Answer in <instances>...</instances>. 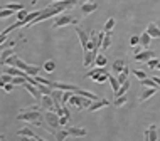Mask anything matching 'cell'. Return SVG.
Returning <instances> with one entry per match:
<instances>
[{
  "label": "cell",
  "instance_id": "obj_2",
  "mask_svg": "<svg viewBox=\"0 0 160 141\" xmlns=\"http://www.w3.org/2000/svg\"><path fill=\"white\" fill-rule=\"evenodd\" d=\"M44 121H46L47 128H49V133H56L59 129V126H61V116L56 111H46Z\"/></svg>",
  "mask_w": 160,
  "mask_h": 141
},
{
  "label": "cell",
  "instance_id": "obj_36",
  "mask_svg": "<svg viewBox=\"0 0 160 141\" xmlns=\"http://www.w3.org/2000/svg\"><path fill=\"white\" fill-rule=\"evenodd\" d=\"M158 59L157 57H153V59H150L148 62H147V66H148V69H157V66H158Z\"/></svg>",
  "mask_w": 160,
  "mask_h": 141
},
{
  "label": "cell",
  "instance_id": "obj_11",
  "mask_svg": "<svg viewBox=\"0 0 160 141\" xmlns=\"http://www.w3.org/2000/svg\"><path fill=\"white\" fill-rule=\"evenodd\" d=\"M68 131H69V136H74V138H84L88 134V129L84 128H71L68 126Z\"/></svg>",
  "mask_w": 160,
  "mask_h": 141
},
{
  "label": "cell",
  "instance_id": "obj_28",
  "mask_svg": "<svg viewBox=\"0 0 160 141\" xmlns=\"http://www.w3.org/2000/svg\"><path fill=\"white\" fill-rule=\"evenodd\" d=\"M127 94H123V96H118V97H115V101H113V104L116 106V108H122V106L127 102Z\"/></svg>",
  "mask_w": 160,
  "mask_h": 141
},
{
  "label": "cell",
  "instance_id": "obj_1",
  "mask_svg": "<svg viewBox=\"0 0 160 141\" xmlns=\"http://www.w3.org/2000/svg\"><path fill=\"white\" fill-rule=\"evenodd\" d=\"M17 119H19V121H27V123H31V125L39 128V126H42L44 116H42L41 111L37 109V106H31V108L20 111V113L17 114Z\"/></svg>",
  "mask_w": 160,
  "mask_h": 141
},
{
  "label": "cell",
  "instance_id": "obj_7",
  "mask_svg": "<svg viewBox=\"0 0 160 141\" xmlns=\"http://www.w3.org/2000/svg\"><path fill=\"white\" fill-rule=\"evenodd\" d=\"M76 34H78V37H79V42H81L83 50H86L88 49V42H89V34L84 32L83 29H76Z\"/></svg>",
  "mask_w": 160,
  "mask_h": 141
},
{
  "label": "cell",
  "instance_id": "obj_15",
  "mask_svg": "<svg viewBox=\"0 0 160 141\" xmlns=\"http://www.w3.org/2000/svg\"><path fill=\"white\" fill-rule=\"evenodd\" d=\"M147 32L152 35V39H160V29L155 22H150L148 25H147Z\"/></svg>",
  "mask_w": 160,
  "mask_h": 141
},
{
  "label": "cell",
  "instance_id": "obj_5",
  "mask_svg": "<svg viewBox=\"0 0 160 141\" xmlns=\"http://www.w3.org/2000/svg\"><path fill=\"white\" fill-rule=\"evenodd\" d=\"M155 57V54H153V50H148V49H145V50H142V52H138L133 55V59H135L137 62H148L150 59H153Z\"/></svg>",
  "mask_w": 160,
  "mask_h": 141
},
{
  "label": "cell",
  "instance_id": "obj_13",
  "mask_svg": "<svg viewBox=\"0 0 160 141\" xmlns=\"http://www.w3.org/2000/svg\"><path fill=\"white\" fill-rule=\"evenodd\" d=\"M106 67H94V69H91V71H88V72H86V76H84V78H88V79H96V76H99V74H106Z\"/></svg>",
  "mask_w": 160,
  "mask_h": 141
},
{
  "label": "cell",
  "instance_id": "obj_17",
  "mask_svg": "<svg viewBox=\"0 0 160 141\" xmlns=\"http://www.w3.org/2000/svg\"><path fill=\"white\" fill-rule=\"evenodd\" d=\"M54 136H56V141H64V139H66L68 136H69L68 126H66V128H64V126H62V128H59V129L54 133Z\"/></svg>",
  "mask_w": 160,
  "mask_h": 141
},
{
  "label": "cell",
  "instance_id": "obj_21",
  "mask_svg": "<svg viewBox=\"0 0 160 141\" xmlns=\"http://www.w3.org/2000/svg\"><path fill=\"white\" fill-rule=\"evenodd\" d=\"M108 81H110L111 87H113V92H116V91L120 89V86H122V84L118 82V78H116V76H113V74H108Z\"/></svg>",
  "mask_w": 160,
  "mask_h": 141
},
{
  "label": "cell",
  "instance_id": "obj_49",
  "mask_svg": "<svg viewBox=\"0 0 160 141\" xmlns=\"http://www.w3.org/2000/svg\"><path fill=\"white\" fill-rule=\"evenodd\" d=\"M157 69H158V71H160V62H158V66H157Z\"/></svg>",
  "mask_w": 160,
  "mask_h": 141
},
{
  "label": "cell",
  "instance_id": "obj_43",
  "mask_svg": "<svg viewBox=\"0 0 160 141\" xmlns=\"http://www.w3.org/2000/svg\"><path fill=\"white\" fill-rule=\"evenodd\" d=\"M0 78H2L3 81H5V82H12V79H14V76H10V74H7V72H5V74H2Z\"/></svg>",
  "mask_w": 160,
  "mask_h": 141
},
{
  "label": "cell",
  "instance_id": "obj_37",
  "mask_svg": "<svg viewBox=\"0 0 160 141\" xmlns=\"http://www.w3.org/2000/svg\"><path fill=\"white\" fill-rule=\"evenodd\" d=\"M132 72H133V76H137V78H138V79H140V81L147 78V74H145V71H140V69H133Z\"/></svg>",
  "mask_w": 160,
  "mask_h": 141
},
{
  "label": "cell",
  "instance_id": "obj_34",
  "mask_svg": "<svg viewBox=\"0 0 160 141\" xmlns=\"http://www.w3.org/2000/svg\"><path fill=\"white\" fill-rule=\"evenodd\" d=\"M3 7H5V8H8V10H17V12H19V10H22V5H20V3H7V5H3Z\"/></svg>",
  "mask_w": 160,
  "mask_h": 141
},
{
  "label": "cell",
  "instance_id": "obj_27",
  "mask_svg": "<svg viewBox=\"0 0 160 141\" xmlns=\"http://www.w3.org/2000/svg\"><path fill=\"white\" fill-rule=\"evenodd\" d=\"M128 72H130V69H128V66H127V67L123 69V72H120V74L116 76L120 84H123V82H127V81H128Z\"/></svg>",
  "mask_w": 160,
  "mask_h": 141
},
{
  "label": "cell",
  "instance_id": "obj_8",
  "mask_svg": "<svg viewBox=\"0 0 160 141\" xmlns=\"http://www.w3.org/2000/svg\"><path fill=\"white\" fill-rule=\"evenodd\" d=\"M24 87H25V89H27L29 92L32 94V97H36V99H37L39 102H41V99H42V92H41V91H39V89H37V86H34V84H31V82H29V81H27V82L24 84Z\"/></svg>",
  "mask_w": 160,
  "mask_h": 141
},
{
  "label": "cell",
  "instance_id": "obj_30",
  "mask_svg": "<svg viewBox=\"0 0 160 141\" xmlns=\"http://www.w3.org/2000/svg\"><path fill=\"white\" fill-rule=\"evenodd\" d=\"M115 24H116L115 19H113V17H110V19H108L106 22H105V32H111V31H113Z\"/></svg>",
  "mask_w": 160,
  "mask_h": 141
},
{
  "label": "cell",
  "instance_id": "obj_45",
  "mask_svg": "<svg viewBox=\"0 0 160 141\" xmlns=\"http://www.w3.org/2000/svg\"><path fill=\"white\" fill-rule=\"evenodd\" d=\"M5 84H7V82H5V81H3L2 78H0V87H3V86H5Z\"/></svg>",
  "mask_w": 160,
  "mask_h": 141
},
{
  "label": "cell",
  "instance_id": "obj_40",
  "mask_svg": "<svg viewBox=\"0 0 160 141\" xmlns=\"http://www.w3.org/2000/svg\"><path fill=\"white\" fill-rule=\"evenodd\" d=\"M138 44H140V35H132V39H130V45L137 47Z\"/></svg>",
  "mask_w": 160,
  "mask_h": 141
},
{
  "label": "cell",
  "instance_id": "obj_31",
  "mask_svg": "<svg viewBox=\"0 0 160 141\" xmlns=\"http://www.w3.org/2000/svg\"><path fill=\"white\" fill-rule=\"evenodd\" d=\"M39 71H41V69H39L37 66H31V64H29L27 71H25V72H27V76H34V78H36V76L39 74Z\"/></svg>",
  "mask_w": 160,
  "mask_h": 141
},
{
  "label": "cell",
  "instance_id": "obj_44",
  "mask_svg": "<svg viewBox=\"0 0 160 141\" xmlns=\"http://www.w3.org/2000/svg\"><path fill=\"white\" fill-rule=\"evenodd\" d=\"M153 81H155V82H157V86L160 87V78H158V76H155V78H152Z\"/></svg>",
  "mask_w": 160,
  "mask_h": 141
},
{
  "label": "cell",
  "instance_id": "obj_19",
  "mask_svg": "<svg viewBox=\"0 0 160 141\" xmlns=\"http://www.w3.org/2000/svg\"><path fill=\"white\" fill-rule=\"evenodd\" d=\"M150 40H152V35H150V34L145 31V32L140 35V45L143 47V49H147V47L150 45Z\"/></svg>",
  "mask_w": 160,
  "mask_h": 141
},
{
  "label": "cell",
  "instance_id": "obj_9",
  "mask_svg": "<svg viewBox=\"0 0 160 141\" xmlns=\"http://www.w3.org/2000/svg\"><path fill=\"white\" fill-rule=\"evenodd\" d=\"M98 8V3L96 2H86V3H81V12H83V15H89V14H93L94 10Z\"/></svg>",
  "mask_w": 160,
  "mask_h": 141
},
{
  "label": "cell",
  "instance_id": "obj_20",
  "mask_svg": "<svg viewBox=\"0 0 160 141\" xmlns=\"http://www.w3.org/2000/svg\"><path fill=\"white\" fill-rule=\"evenodd\" d=\"M157 131H158V128L155 126V125L148 126L147 133H148V139H150V141H158V134H157Z\"/></svg>",
  "mask_w": 160,
  "mask_h": 141
},
{
  "label": "cell",
  "instance_id": "obj_46",
  "mask_svg": "<svg viewBox=\"0 0 160 141\" xmlns=\"http://www.w3.org/2000/svg\"><path fill=\"white\" fill-rule=\"evenodd\" d=\"M0 141H7V138H5V134H0Z\"/></svg>",
  "mask_w": 160,
  "mask_h": 141
},
{
  "label": "cell",
  "instance_id": "obj_32",
  "mask_svg": "<svg viewBox=\"0 0 160 141\" xmlns=\"http://www.w3.org/2000/svg\"><path fill=\"white\" fill-rule=\"evenodd\" d=\"M54 69H56V62H54V61H46V62H44V71L54 72Z\"/></svg>",
  "mask_w": 160,
  "mask_h": 141
},
{
  "label": "cell",
  "instance_id": "obj_35",
  "mask_svg": "<svg viewBox=\"0 0 160 141\" xmlns=\"http://www.w3.org/2000/svg\"><path fill=\"white\" fill-rule=\"evenodd\" d=\"M17 59H19V55H17V54H12L10 57H8L7 61H5V64H3V66H15Z\"/></svg>",
  "mask_w": 160,
  "mask_h": 141
},
{
  "label": "cell",
  "instance_id": "obj_10",
  "mask_svg": "<svg viewBox=\"0 0 160 141\" xmlns=\"http://www.w3.org/2000/svg\"><path fill=\"white\" fill-rule=\"evenodd\" d=\"M96 50H86L84 52V59H83V66L89 67L91 64H94V59H96Z\"/></svg>",
  "mask_w": 160,
  "mask_h": 141
},
{
  "label": "cell",
  "instance_id": "obj_39",
  "mask_svg": "<svg viewBox=\"0 0 160 141\" xmlns=\"http://www.w3.org/2000/svg\"><path fill=\"white\" fill-rule=\"evenodd\" d=\"M27 66H29V64H25L24 61H22V59H17V62H15V67H19V69H22V71H27Z\"/></svg>",
  "mask_w": 160,
  "mask_h": 141
},
{
  "label": "cell",
  "instance_id": "obj_42",
  "mask_svg": "<svg viewBox=\"0 0 160 141\" xmlns=\"http://www.w3.org/2000/svg\"><path fill=\"white\" fill-rule=\"evenodd\" d=\"M14 87H15L14 82H7L5 86H3V91H5V92H12V91H14Z\"/></svg>",
  "mask_w": 160,
  "mask_h": 141
},
{
  "label": "cell",
  "instance_id": "obj_38",
  "mask_svg": "<svg viewBox=\"0 0 160 141\" xmlns=\"http://www.w3.org/2000/svg\"><path fill=\"white\" fill-rule=\"evenodd\" d=\"M108 74H110V72H106V74H99V76H96V79H94V81H96L98 84L106 82V81H108Z\"/></svg>",
  "mask_w": 160,
  "mask_h": 141
},
{
  "label": "cell",
  "instance_id": "obj_25",
  "mask_svg": "<svg viewBox=\"0 0 160 141\" xmlns=\"http://www.w3.org/2000/svg\"><path fill=\"white\" fill-rule=\"evenodd\" d=\"M140 84H142V87H155V89H158L157 82H155L153 79H148V78L142 79V81H140Z\"/></svg>",
  "mask_w": 160,
  "mask_h": 141
},
{
  "label": "cell",
  "instance_id": "obj_3",
  "mask_svg": "<svg viewBox=\"0 0 160 141\" xmlns=\"http://www.w3.org/2000/svg\"><path fill=\"white\" fill-rule=\"evenodd\" d=\"M93 101L94 99H91V97H84V96H79V94H72V97L69 99V104H72L78 111H81V109H88Z\"/></svg>",
  "mask_w": 160,
  "mask_h": 141
},
{
  "label": "cell",
  "instance_id": "obj_16",
  "mask_svg": "<svg viewBox=\"0 0 160 141\" xmlns=\"http://www.w3.org/2000/svg\"><path fill=\"white\" fill-rule=\"evenodd\" d=\"M155 92H157V89H155V87H143V91H142V94H140V101L142 102L147 101L148 97H152Z\"/></svg>",
  "mask_w": 160,
  "mask_h": 141
},
{
  "label": "cell",
  "instance_id": "obj_41",
  "mask_svg": "<svg viewBox=\"0 0 160 141\" xmlns=\"http://www.w3.org/2000/svg\"><path fill=\"white\" fill-rule=\"evenodd\" d=\"M27 15H29V12L25 10V8H22V10H19V12H17V19H19V20H24Z\"/></svg>",
  "mask_w": 160,
  "mask_h": 141
},
{
  "label": "cell",
  "instance_id": "obj_50",
  "mask_svg": "<svg viewBox=\"0 0 160 141\" xmlns=\"http://www.w3.org/2000/svg\"><path fill=\"white\" fill-rule=\"evenodd\" d=\"M51 2H54V0H51Z\"/></svg>",
  "mask_w": 160,
  "mask_h": 141
},
{
  "label": "cell",
  "instance_id": "obj_47",
  "mask_svg": "<svg viewBox=\"0 0 160 141\" xmlns=\"http://www.w3.org/2000/svg\"><path fill=\"white\" fill-rule=\"evenodd\" d=\"M34 139H36V141H46V139H42L41 136H36V138H34Z\"/></svg>",
  "mask_w": 160,
  "mask_h": 141
},
{
  "label": "cell",
  "instance_id": "obj_24",
  "mask_svg": "<svg viewBox=\"0 0 160 141\" xmlns=\"http://www.w3.org/2000/svg\"><path fill=\"white\" fill-rule=\"evenodd\" d=\"M17 134H19V136H29V138H36V136H37L31 128H22V129L17 131Z\"/></svg>",
  "mask_w": 160,
  "mask_h": 141
},
{
  "label": "cell",
  "instance_id": "obj_18",
  "mask_svg": "<svg viewBox=\"0 0 160 141\" xmlns=\"http://www.w3.org/2000/svg\"><path fill=\"white\" fill-rule=\"evenodd\" d=\"M12 54H15L14 47H7L5 50H2V55H0V64H2V66H3V64H5V61H7L8 57H10Z\"/></svg>",
  "mask_w": 160,
  "mask_h": 141
},
{
  "label": "cell",
  "instance_id": "obj_6",
  "mask_svg": "<svg viewBox=\"0 0 160 141\" xmlns=\"http://www.w3.org/2000/svg\"><path fill=\"white\" fill-rule=\"evenodd\" d=\"M39 104H41V108L46 109V111H54V99H52L51 94H44Z\"/></svg>",
  "mask_w": 160,
  "mask_h": 141
},
{
  "label": "cell",
  "instance_id": "obj_48",
  "mask_svg": "<svg viewBox=\"0 0 160 141\" xmlns=\"http://www.w3.org/2000/svg\"><path fill=\"white\" fill-rule=\"evenodd\" d=\"M86 2H91V0H79V3H86Z\"/></svg>",
  "mask_w": 160,
  "mask_h": 141
},
{
  "label": "cell",
  "instance_id": "obj_23",
  "mask_svg": "<svg viewBox=\"0 0 160 141\" xmlns=\"http://www.w3.org/2000/svg\"><path fill=\"white\" fill-rule=\"evenodd\" d=\"M106 55L105 54H96V59H94V64L98 67H106Z\"/></svg>",
  "mask_w": 160,
  "mask_h": 141
},
{
  "label": "cell",
  "instance_id": "obj_51",
  "mask_svg": "<svg viewBox=\"0 0 160 141\" xmlns=\"http://www.w3.org/2000/svg\"><path fill=\"white\" fill-rule=\"evenodd\" d=\"M0 8H2V7H0Z\"/></svg>",
  "mask_w": 160,
  "mask_h": 141
},
{
  "label": "cell",
  "instance_id": "obj_12",
  "mask_svg": "<svg viewBox=\"0 0 160 141\" xmlns=\"http://www.w3.org/2000/svg\"><path fill=\"white\" fill-rule=\"evenodd\" d=\"M108 104H110V102H108L105 97H99V99L91 102V106L88 108V111H98V109H101V108H106Z\"/></svg>",
  "mask_w": 160,
  "mask_h": 141
},
{
  "label": "cell",
  "instance_id": "obj_26",
  "mask_svg": "<svg viewBox=\"0 0 160 141\" xmlns=\"http://www.w3.org/2000/svg\"><path fill=\"white\" fill-rule=\"evenodd\" d=\"M128 87H130V81H127V82H123L122 86H120V89H118V91H116V92H113V94H115V97H118V96H123V94H127Z\"/></svg>",
  "mask_w": 160,
  "mask_h": 141
},
{
  "label": "cell",
  "instance_id": "obj_33",
  "mask_svg": "<svg viewBox=\"0 0 160 141\" xmlns=\"http://www.w3.org/2000/svg\"><path fill=\"white\" fill-rule=\"evenodd\" d=\"M10 15H14V10H8L5 7L0 8V19H7V17H10Z\"/></svg>",
  "mask_w": 160,
  "mask_h": 141
},
{
  "label": "cell",
  "instance_id": "obj_14",
  "mask_svg": "<svg viewBox=\"0 0 160 141\" xmlns=\"http://www.w3.org/2000/svg\"><path fill=\"white\" fill-rule=\"evenodd\" d=\"M125 67H127V64H125L123 59H116V61L113 62V66H111V71H113L115 76H118L120 72H123Z\"/></svg>",
  "mask_w": 160,
  "mask_h": 141
},
{
  "label": "cell",
  "instance_id": "obj_22",
  "mask_svg": "<svg viewBox=\"0 0 160 141\" xmlns=\"http://www.w3.org/2000/svg\"><path fill=\"white\" fill-rule=\"evenodd\" d=\"M111 45V32H105V39H103L101 44V50H108Z\"/></svg>",
  "mask_w": 160,
  "mask_h": 141
},
{
  "label": "cell",
  "instance_id": "obj_4",
  "mask_svg": "<svg viewBox=\"0 0 160 141\" xmlns=\"http://www.w3.org/2000/svg\"><path fill=\"white\" fill-rule=\"evenodd\" d=\"M69 24H78V20L71 14H59L52 22V29H59V27H64V25H69Z\"/></svg>",
  "mask_w": 160,
  "mask_h": 141
},
{
  "label": "cell",
  "instance_id": "obj_29",
  "mask_svg": "<svg viewBox=\"0 0 160 141\" xmlns=\"http://www.w3.org/2000/svg\"><path fill=\"white\" fill-rule=\"evenodd\" d=\"M72 94H74V91H64V92H62V99H61L62 106H66V104H68L69 99L72 97Z\"/></svg>",
  "mask_w": 160,
  "mask_h": 141
}]
</instances>
